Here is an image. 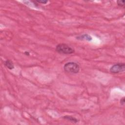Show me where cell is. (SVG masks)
Returning a JSON list of instances; mask_svg holds the SVG:
<instances>
[{"label": "cell", "instance_id": "cell-8", "mask_svg": "<svg viewBox=\"0 0 125 125\" xmlns=\"http://www.w3.org/2000/svg\"><path fill=\"white\" fill-rule=\"evenodd\" d=\"M125 97H123L121 100H120V104L124 105H125Z\"/></svg>", "mask_w": 125, "mask_h": 125}, {"label": "cell", "instance_id": "cell-4", "mask_svg": "<svg viewBox=\"0 0 125 125\" xmlns=\"http://www.w3.org/2000/svg\"><path fill=\"white\" fill-rule=\"evenodd\" d=\"M76 39L79 40H83V41H91L92 39V37L87 34H85L77 36Z\"/></svg>", "mask_w": 125, "mask_h": 125}, {"label": "cell", "instance_id": "cell-2", "mask_svg": "<svg viewBox=\"0 0 125 125\" xmlns=\"http://www.w3.org/2000/svg\"><path fill=\"white\" fill-rule=\"evenodd\" d=\"M56 51L59 53L62 54H71L75 51L69 46L65 43H60L56 47Z\"/></svg>", "mask_w": 125, "mask_h": 125}, {"label": "cell", "instance_id": "cell-9", "mask_svg": "<svg viewBox=\"0 0 125 125\" xmlns=\"http://www.w3.org/2000/svg\"><path fill=\"white\" fill-rule=\"evenodd\" d=\"M36 2H37V3H42V4H47L48 2L47 1H36Z\"/></svg>", "mask_w": 125, "mask_h": 125}, {"label": "cell", "instance_id": "cell-6", "mask_svg": "<svg viewBox=\"0 0 125 125\" xmlns=\"http://www.w3.org/2000/svg\"><path fill=\"white\" fill-rule=\"evenodd\" d=\"M63 118L66 120H67L70 122L75 123L79 122V120L77 119L76 118L72 117V116H65L63 117Z\"/></svg>", "mask_w": 125, "mask_h": 125}, {"label": "cell", "instance_id": "cell-3", "mask_svg": "<svg viewBox=\"0 0 125 125\" xmlns=\"http://www.w3.org/2000/svg\"><path fill=\"white\" fill-rule=\"evenodd\" d=\"M125 70V65L124 63H118L112 66L110 68V71L112 73H119L124 72Z\"/></svg>", "mask_w": 125, "mask_h": 125}, {"label": "cell", "instance_id": "cell-10", "mask_svg": "<svg viewBox=\"0 0 125 125\" xmlns=\"http://www.w3.org/2000/svg\"><path fill=\"white\" fill-rule=\"evenodd\" d=\"M24 54H26V55H27H27H28V56L29 55V53L28 52H27V51H26V52H24Z\"/></svg>", "mask_w": 125, "mask_h": 125}, {"label": "cell", "instance_id": "cell-5", "mask_svg": "<svg viewBox=\"0 0 125 125\" xmlns=\"http://www.w3.org/2000/svg\"><path fill=\"white\" fill-rule=\"evenodd\" d=\"M4 64L5 66L10 70H13L14 68V66L13 62L9 60H8L7 61H5L4 62Z\"/></svg>", "mask_w": 125, "mask_h": 125}, {"label": "cell", "instance_id": "cell-1", "mask_svg": "<svg viewBox=\"0 0 125 125\" xmlns=\"http://www.w3.org/2000/svg\"><path fill=\"white\" fill-rule=\"evenodd\" d=\"M64 68L66 72L72 74L78 73L80 71L79 65L75 62H67L65 65Z\"/></svg>", "mask_w": 125, "mask_h": 125}, {"label": "cell", "instance_id": "cell-7", "mask_svg": "<svg viewBox=\"0 0 125 125\" xmlns=\"http://www.w3.org/2000/svg\"><path fill=\"white\" fill-rule=\"evenodd\" d=\"M125 1H117V3L118 6H119L120 7H124L125 5Z\"/></svg>", "mask_w": 125, "mask_h": 125}]
</instances>
